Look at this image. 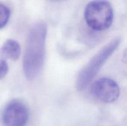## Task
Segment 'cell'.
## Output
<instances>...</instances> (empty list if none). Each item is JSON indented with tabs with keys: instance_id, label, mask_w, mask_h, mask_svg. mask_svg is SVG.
<instances>
[{
	"instance_id": "obj_1",
	"label": "cell",
	"mask_w": 127,
	"mask_h": 126,
	"mask_svg": "<svg viewBox=\"0 0 127 126\" xmlns=\"http://www.w3.org/2000/svg\"><path fill=\"white\" fill-rule=\"evenodd\" d=\"M47 26L43 22L35 24L30 30L23 59L26 79L34 80L40 72L45 57Z\"/></svg>"
},
{
	"instance_id": "obj_2",
	"label": "cell",
	"mask_w": 127,
	"mask_h": 126,
	"mask_svg": "<svg viewBox=\"0 0 127 126\" xmlns=\"http://www.w3.org/2000/svg\"><path fill=\"white\" fill-rule=\"evenodd\" d=\"M120 38H115L103 47L81 70L77 77V90H84L93 80L109 57L116 50L120 43Z\"/></svg>"
},
{
	"instance_id": "obj_3",
	"label": "cell",
	"mask_w": 127,
	"mask_h": 126,
	"mask_svg": "<svg viewBox=\"0 0 127 126\" xmlns=\"http://www.w3.org/2000/svg\"><path fill=\"white\" fill-rule=\"evenodd\" d=\"M84 18L87 24L92 29L105 30L112 23L113 9L110 4L105 0H93L86 7Z\"/></svg>"
},
{
	"instance_id": "obj_4",
	"label": "cell",
	"mask_w": 127,
	"mask_h": 126,
	"mask_svg": "<svg viewBox=\"0 0 127 126\" xmlns=\"http://www.w3.org/2000/svg\"><path fill=\"white\" fill-rule=\"evenodd\" d=\"M2 119L5 126H26L29 120L28 109L22 102L14 100L6 106Z\"/></svg>"
},
{
	"instance_id": "obj_5",
	"label": "cell",
	"mask_w": 127,
	"mask_h": 126,
	"mask_svg": "<svg viewBox=\"0 0 127 126\" xmlns=\"http://www.w3.org/2000/svg\"><path fill=\"white\" fill-rule=\"evenodd\" d=\"M92 93L101 101L111 103L119 97L120 88L114 80L109 78H101L95 82Z\"/></svg>"
},
{
	"instance_id": "obj_6",
	"label": "cell",
	"mask_w": 127,
	"mask_h": 126,
	"mask_svg": "<svg viewBox=\"0 0 127 126\" xmlns=\"http://www.w3.org/2000/svg\"><path fill=\"white\" fill-rule=\"evenodd\" d=\"M21 49L19 43L14 40H7L0 49V56L2 59L16 61L21 55Z\"/></svg>"
},
{
	"instance_id": "obj_7",
	"label": "cell",
	"mask_w": 127,
	"mask_h": 126,
	"mask_svg": "<svg viewBox=\"0 0 127 126\" xmlns=\"http://www.w3.org/2000/svg\"><path fill=\"white\" fill-rule=\"evenodd\" d=\"M10 17V11L4 4L0 3V29L7 24Z\"/></svg>"
},
{
	"instance_id": "obj_8",
	"label": "cell",
	"mask_w": 127,
	"mask_h": 126,
	"mask_svg": "<svg viewBox=\"0 0 127 126\" xmlns=\"http://www.w3.org/2000/svg\"><path fill=\"white\" fill-rule=\"evenodd\" d=\"M8 72V65L4 59L0 60V80L3 79Z\"/></svg>"
}]
</instances>
